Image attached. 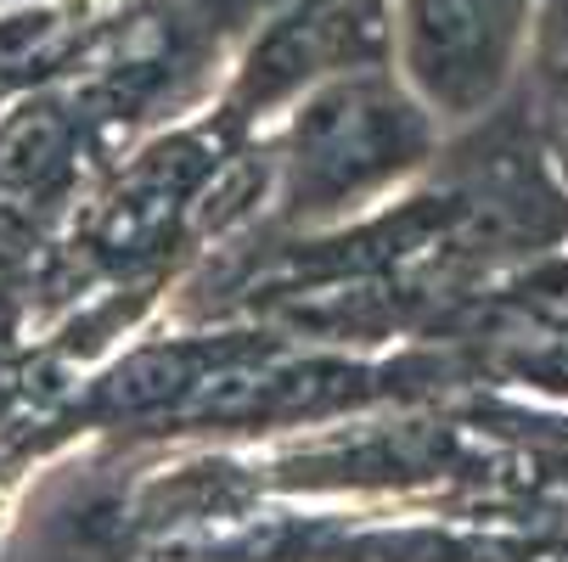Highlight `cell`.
<instances>
[{
    "label": "cell",
    "instance_id": "1",
    "mask_svg": "<svg viewBox=\"0 0 568 562\" xmlns=\"http://www.w3.org/2000/svg\"><path fill=\"white\" fill-rule=\"evenodd\" d=\"M260 141L271 219L254 236H327L399 203L445 157L450 130L394 62H366L310 85Z\"/></svg>",
    "mask_w": 568,
    "mask_h": 562
},
{
    "label": "cell",
    "instance_id": "2",
    "mask_svg": "<svg viewBox=\"0 0 568 562\" xmlns=\"http://www.w3.org/2000/svg\"><path fill=\"white\" fill-rule=\"evenodd\" d=\"M546 0H394V68L456 135L490 119L535 57Z\"/></svg>",
    "mask_w": 568,
    "mask_h": 562
},
{
    "label": "cell",
    "instance_id": "3",
    "mask_svg": "<svg viewBox=\"0 0 568 562\" xmlns=\"http://www.w3.org/2000/svg\"><path fill=\"white\" fill-rule=\"evenodd\" d=\"M366 62H394V0H282L242 40L214 113L260 135L310 85Z\"/></svg>",
    "mask_w": 568,
    "mask_h": 562
}]
</instances>
